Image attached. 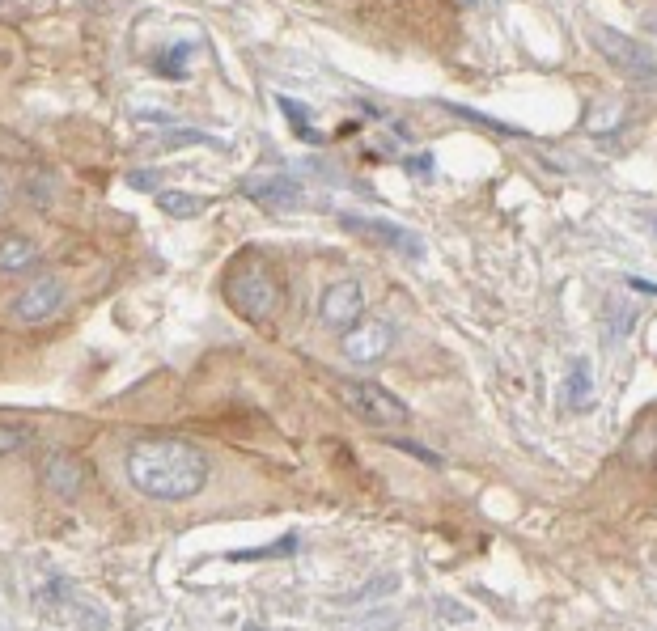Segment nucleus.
Instances as JSON below:
<instances>
[{
  "mask_svg": "<svg viewBox=\"0 0 657 631\" xmlns=\"http://www.w3.org/2000/svg\"><path fill=\"white\" fill-rule=\"evenodd\" d=\"M225 297L246 322H268L280 310V280L263 259L246 255V259H238L234 267H229Z\"/></svg>",
  "mask_w": 657,
  "mask_h": 631,
  "instance_id": "f03ea898",
  "label": "nucleus"
},
{
  "mask_svg": "<svg viewBox=\"0 0 657 631\" xmlns=\"http://www.w3.org/2000/svg\"><path fill=\"white\" fill-rule=\"evenodd\" d=\"M395 585H399V576H395V572H382V576H374V581H365L357 593H344L340 602H344V606H348V602H374V598H386V593L395 589Z\"/></svg>",
  "mask_w": 657,
  "mask_h": 631,
  "instance_id": "f3484780",
  "label": "nucleus"
},
{
  "mask_svg": "<svg viewBox=\"0 0 657 631\" xmlns=\"http://www.w3.org/2000/svg\"><path fill=\"white\" fill-rule=\"evenodd\" d=\"M39 483L56 500H77L85 492V483H90V471H85V462L77 454H68V449H47L39 458Z\"/></svg>",
  "mask_w": 657,
  "mask_h": 631,
  "instance_id": "0eeeda50",
  "label": "nucleus"
},
{
  "mask_svg": "<svg viewBox=\"0 0 657 631\" xmlns=\"http://www.w3.org/2000/svg\"><path fill=\"white\" fill-rule=\"evenodd\" d=\"M390 348H395V327H390L386 318H365L352 331H344V356L352 360V365H361V369L386 360Z\"/></svg>",
  "mask_w": 657,
  "mask_h": 631,
  "instance_id": "1a4fd4ad",
  "label": "nucleus"
},
{
  "mask_svg": "<svg viewBox=\"0 0 657 631\" xmlns=\"http://www.w3.org/2000/svg\"><path fill=\"white\" fill-rule=\"evenodd\" d=\"M361 314H365V288H361V280H335V284H327V293H323V301H318V318H323V327L327 331H352L361 322Z\"/></svg>",
  "mask_w": 657,
  "mask_h": 631,
  "instance_id": "6e6552de",
  "label": "nucleus"
},
{
  "mask_svg": "<svg viewBox=\"0 0 657 631\" xmlns=\"http://www.w3.org/2000/svg\"><path fill=\"white\" fill-rule=\"evenodd\" d=\"M645 26H649V30H653V34H657V9H653V13H649V17H645Z\"/></svg>",
  "mask_w": 657,
  "mask_h": 631,
  "instance_id": "bb28decb",
  "label": "nucleus"
},
{
  "mask_svg": "<svg viewBox=\"0 0 657 631\" xmlns=\"http://www.w3.org/2000/svg\"><path fill=\"white\" fill-rule=\"evenodd\" d=\"M128 479L140 496L179 504L204 492L208 483V454L200 445L179 437H149L128 449Z\"/></svg>",
  "mask_w": 657,
  "mask_h": 631,
  "instance_id": "f257e3e1",
  "label": "nucleus"
},
{
  "mask_svg": "<svg viewBox=\"0 0 657 631\" xmlns=\"http://www.w3.org/2000/svg\"><path fill=\"white\" fill-rule=\"evenodd\" d=\"M335 394L340 403L352 411L357 420H365L369 428H390L407 420V403H399L390 390L374 386V382H357V377H335Z\"/></svg>",
  "mask_w": 657,
  "mask_h": 631,
  "instance_id": "7ed1b4c3",
  "label": "nucleus"
},
{
  "mask_svg": "<svg viewBox=\"0 0 657 631\" xmlns=\"http://www.w3.org/2000/svg\"><path fill=\"white\" fill-rule=\"evenodd\" d=\"M564 399L568 407H590L594 403V382H590V365L585 360H573V373H568V382H564Z\"/></svg>",
  "mask_w": 657,
  "mask_h": 631,
  "instance_id": "ddd939ff",
  "label": "nucleus"
},
{
  "mask_svg": "<svg viewBox=\"0 0 657 631\" xmlns=\"http://www.w3.org/2000/svg\"><path fill=\"white\" fill-rule=\"evenodd\" d=\"M340 225H344L348 233H357V238L382 246V250H395V255H407V259H420V255H424V238H420V233L403 229V225H395V221H386V216H357V212H344Z\"/></svg>",
  "mask_w": 657,
  "mask_h": 631,
  "instance_id": "423d86ee",
  "label": "nucleus"
},
{
  "mask_svg": "<svg viewBox=\"0 0 657 631\" xmlns=\"http://www.w3.org/2000/svg\"><path fill=\"white\" fill-rule=\"evenodd\" d=\"M594 43H598V51L607 56L624 77H632V81H645V85H653L657 81V56L649 47H641L636 39H628V34H619V30H611V26H598L594 30Z\"/></svg>",
  "mask_w": 657,
  "mask_h": 631,
  "instance_id": "39448f33",
  "label": "nucleus"
},
{
  "mask_svg": "<svg viewBox=\"0 0 657 631\" xmlns=\"http://www.w3.org/2000/svg\"><path fill=\"white\" fill-rule=\"evenodd\" d=\"M467 5H475V0H467Z\"/></svg>",
  "mask_w": 657,
  "mask_h": 631,
  "instance_id": "c85d7f7f",
  "label": "nucleus"
},
{
  "mask_svg": "<svg viewBox=\"0 0 657 631\" xmlns=\"http://www.w3.org/2000/svg\"><path fill=\"white\" fill-rule=\"evenodd\" d=\"M293 551H297V534H284V538H276V543H268V547L229 551L225 560H234V564H251V560H284V555H293Z\"/></svg>",
  "mask_w": 657,
  "mask_h": 631,
  "instance_id": "4468645a",
  "label": "nucleus"
},
{
  "mask_svg": "<svg viewBox=\"0 0 657 631\" xmlns=\"http://www.w3.org/2000/svg\"><path fill=\"white\" fill-rule=\"evenodd\" d=\"M653 229H657V221H653Z\"/></svg>",
  "mask_w": 657,
  "mask_h": 631,
  "instance_id": "c756f323",
  "label": "nucleus"
},
{
  "mask_svg": "<svg viewBox=\"0 0 657 631\" xmlns=\"http://www.w3.org/2000/svg\"><path fill=\"white\" fill-rule=\"evenodd\" d=\"M628 288H632V293H645V297H657V284H653V280H641V276H632V280H628Z\"/></svg>",
  "mask_w": 657,
  "mask_h": 631,
  "instance_id": "b1692460",
  "label": "nucleus"
},
{
  "mask_svg": "<svg viewBox=\"0 0 657 631\" xmlns=\"http://www.w3.org/2000/svg\"><path fill=\"white\" fill-rule=\"evenodd\" d=\"M136 119H145V123H174V115H170V111H140Z\"/></svg>",
  "mask_w": 657,
  "mask_h": 631,
  "instance_id": "393cba45",
  "label": "nucleus"
},
{
  "mask_svg": "<svg viewBox=\"0 0 657 631\" xmlns=\"http://www.w3.org/2000/svg\"><path fill=\"white\" fill-rule=\"evenodd\" d=\"M191 56H195V43H170L162 56H157V72H162L166 81H183Z\"/></svg>",
  "mask_w": 657,
  "mask_h": 631,
  "instance_id": "2eb2a0df",
  "label": "nucleus"
},
{
  "mask_svg": "<svg viewBox=\"0 0 657 631\" xmlns=\"http://www.w3.org/2000/svg\"><path fill=\"white\" fill-rule=\"evenodd\" d=\"M390 449H399V454H412V458L424 462V466H441V458L433 454V449H424V445H416V441H390Z\"/></svg>",
  "mask_w": 657,
  "mask_h": 631,
  "instance_id": "412c9836",
  "label": "nucleus"
},
{
  "mask_svg": "<svg viewBox=\"0 0 657 631\" xmlns=\"http://www.w3.org/2000/svg\"><path fill=\"white\" fill-rule=\"evenodd\" d=\"M450 111L458 119H467V123H479V128H488V132H501V136H518V128H509V123H496L488 115H479V111H467V106H450Z\"/></svg>",
  "mask_w": 657,
  "mask_h": 631,
  "instance_id": "6ab92c4d",
  "label": "nucleus"
},
{
  "mask_svg": "<svg viewBox=\"0 0 657 631\" xmlns=\"http://www.w3.org/2000/svg\"><path fill=\"white\" fill-rule=\"evenodd\" d=\"M39 267V246L22 233H9V238H0V272L5 276H26Z\"/></svg>",
  "mask_w": 657,
  "mask_h": 631,
  "instance_id": "9b49d317",
  "label": "nucleus"
},
{
  "mask_svg": "<svg viewBox=\"0 0 657 631\" xmlns=\"http://www.w3.org/2000/svg\"><path fill=\"white\" fill-rule=\"evenodd\" d=\"M157 183H162V174H157V170H132L128 174V187L132 191H157Z\"/></svg>",
  "mask_w": 657,
  "mask_h": 631,
  "instance_id": "5701e85b",
  "label": "nucleus"
},
{
  "mask_svg": "<svg viewBox=\"0 0 657 631\" xmlns=\"http://www.w3.org/2000/svg\"><path fill=\"white\" fill-rule=\"evenodd\" d=\"M166 144H208V149H221V140L217 136H208V132H166Z\"/></svg>",
  "mask_w": 657,
  "mask_h": 631,
  "instance_id": "4be33fe9",
  "label": "nucleus"
},
{
  "mask_svg": "<svg viewBox=\"0 0 657 631\" xmlns=\"http://www.w3.org/2000/svg\"><path fill=\"white\" fill-rule=\"evenodd\" d=\"M407 170H416V174H433V161H429V157H412V161H407Z\"/></svg>",
  "mask_w": 657,
  "mask_h": 631,
  "instance_id": "a878e982",
  "label": "nucleus"
},
{
  "mask_svg": "<svg viewBox=\"0 0 657 631\" xmlns=\"http://www.w3.org/2000/svg\"><path fill=\"white\" fill-rule=\"evenodd\" d=\"M157 208L174 221H191V216H200L208 208L204 195H187V191H157Z\"/></svg>",
  "mask_w": 657,
  "mask_h": 631,
  "instance_id": "f8f14e48",
  "label": "nucleus"
},
{
  "mask_svg": "<svg viewBox=\"0 0 657 631\" xmlns=\"http://www.w3.org/2000/svg\"><path fill=\"white\" fill-rule=\"evenodd\" d=\"M276 102H280V111H284V115H289V123H293V132H297L301 140H310V144H318V140H323V136H318V132L310 128V119H314V111H310V106H306V102H293V98H284V94H280Z\"/></svg>",
  "mask_w": 657,
  "mask_h": 631,
  "instance_id": "dca6fc26",
  "label": "nucleus"
},
{
  "mask_svg": "<svg viewBox=\"0 0 657 631\" xmlns=\"http://www.w3.org/2000/svg\"><path fill=\"white\" fill-rule=\"evenodd\" d=\"M0 204H5V183H0Z\"/></svg>",
  "mask_w": 657,
  "mask_h": 631,
  "instance_id": "cd10ccee",
  "label": "nucleus"
},
{
  "mask_svg": "<svg viewBox=\"0 0 657 631\" xmlns=\"http://www.w3.org/2000/svg\"><path fill=\"white\" fill-rule=\"evenodd\" d=\"M433 610H437V615L446 619V623H454V627H463V623H471V619H475L467 606H458V602H450V598H437V602H433Z\"/></svg>",
  "mask_w": 657,
  "mask_h": 631,
  "instance_id": "aec40b11",
  "label": "nucleus"
},
{
  "mask_svg": "<svg viewBox=\"0 0 657 631\" xmlns=\"http://www.w3.org/2000/svg\"><path fill=\"white\" fill-rule=\"evenodd\" d=\"M30 441H34L30 428H22V424H0V462L13 458V454H22Z\"/></svg>",
  "mask_w": 657,
  "mask_h": 631,
  "instance_id": "a211bd4d",
  "label": "nucleus"
},
{
  "mask_svg": "<svg viewBox=\"0 0 657 631\" xmlns=\"http://www.w3.org/2000/svg\"><path fill=\"white\" fill-rule=\"evenodd\" d=\"M64 301H68L64 280L60 276H39V280H30L22 293L13 297L9 314L22 322V327H43V322H51L64 310Z\"/></svg>",
  "mask_w": 657,
  "mask_h": 631,
  "instance_id": "20e7f679",
  "label": "nucleus"
},
{
  "mask_svg": "<svg viewBox=\"0 0 657 631\" xmlns=\"http://www.w3.org/2000/svg\"><path fill=\"white\" fill-rule=\"evenodd\" d=\"M242 191L251 195L259 208H272V212H293V208L301 204V183H297V178H284V174L246 178Z\"/></svg>",
  "mask_w": 657,
  "mask_h": 631,
  "instance_id": "9d476101",
  "label": "nucleus"
}]
</instances>
